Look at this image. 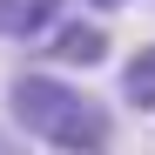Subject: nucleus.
Returning <instances> with one entry per match:
<instances>
[{"instance_id":"obj_2","label":"nucleus","mask_w":155,"mask_h":155,"mask_svg":"<svg viewBox=\"0 0 155 155\" xmlns=\"http://www.w3.org/2000/svg\"><path fill=\"white\" fill-rule=\"evenodd\" d=\"M41 47H47V61H61V68H101L108 61V27H101V20H61Z\"/></svg>"},{"instance_id":"obj_1","label":"nucleus","mask_w":155,"mask_h":155,"mask_svg":"<svg viewBox=\"0 0 155 155\" xmlns=\"http://www.w3.org/2000/svg\"><path fill=\"white\" fill-rule=\"evenodd\" d=\"M7 121L27 142H47L54 155H101L115 142V115L94 94L54 81V74H14L7 81Z\"/></svg>"},{"instance_id":"obj_3","label":"nucleus","mask_w":155,"mask_h":155,"mask_svg":"<svg viewBox=\"0 0 155 155\" xmlns=\"http://www.w3.org/2000/svg\"><path fill=\"white\" fill-rule=\"evenodd\" d=\"M68 0H0V41H47Z\"/></svg>"},{"instance_id":"obj_4","label":"nucleus","mask_w":155,"mask_h":155,"mask_svg":"<svg viewBox=\"0 0 155 155\" xmlns=\"http://www.w3.org/2000/svg\"><path fill=\"white\" fill-rule=\"evenodd\" d=\"M121 101H128L135 115H155V41L121 61Z\"/></svg>"},{"instance_id":"obj_6","label":"nucleus","mask_w":155,"mask_h":155,"mask_svg":"<svg viewBox=\"0 0 155 155\" xmlns=\"http://www.w3.org/2000/svg\"><path fill=\"white\" fill-rule=\"evenodd\" d=\"M88 7H101V14H115V7H128V0H88Z\"/></svg>"},{"instance_id":"obj_5","label":"nucleus","mask_w":155,"mask_h":155,"mask_svg":"<svg viewBox=\"0 0 155 155\" xmlns=\"http://www.w3.org/2000/svg\"><path fill=\"white\" fill-rule=\"evenodd\" d=\"M0 155H27V148H20V142L7 135V128H0Z\"/></svg>"}]
</instances>
